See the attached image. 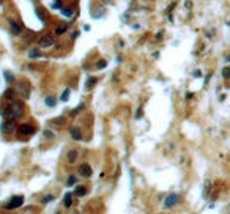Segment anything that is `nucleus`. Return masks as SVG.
I'll list each match as a JSON object with an SVG mask.
<instances>
[{"mask_svg":"<svg viewBox=\"0 0 230 214\" xmlns=\"http://www.w3.org/2000/svg\"><path fill=\"white\" fill-rule=\"evenodd\" d=\"M22 114H24V106L17 101H11L10 104L2 110V115L8 120H17V118L22 117Z\"/></svg>","mask_w":230,"mask_h":214,"instance_id":"1","label":"nucleus"},{"mask_svg":"<svg viewBox=\"0 0 230 214\" xmlns=\"http://www.w3.org/2000/svg\"><path fill=\"white\" fill-rule=\"evenodd\" d=\"M22 203H24V197H22V195H16V197H13L10 202L5 205V209H8V211H10V209H16V208H19Z\"/></svg>","mask_w":230,"mask_h":214,"instance_id":"2","label":"nucleus"},{"mask_svg":"<svg viewBox=\"0 0 230 214\" xmlns=\"http://www.w3.org/2000/svg\"><path fill=\"white\" fill-rule=\"evenodd\" d=\"M0 129H2L3 134H11L16 131V125H14V120H5V121L2 123V126H0Z\"/></svg>","mask_w":230,"mask_h":214,"instance_id":"3","label":"nucleus"},{"mask_svg":"<svg viewBox=\"0 0 230 214\" xmlns=\"http://www.w3.org/2000/svg\"><path fill=\"white\" fill-rule=\"evenodd\" d=\"M38 44H40V47H43V49L52 47L54 46V36L52 35H43L41 38L38 40Z\"/></svg>","mask_w":230,"mask_h":214,"instance_id":"4","label":"nucleus"},{"mask_svg":"<svg viewBox=\"0 0 230 214\" xmlns=\"http://www.w3.org/2000/svg\"><path fill=\"white\" fill-rule=\"evenodd\" d=\"M79 173H80V176H84V178H90V176L93 175V170H91V167L88 164H80Z\"/></svg>","mask_w":230,"mask_h":214,"instance_id":"5","label":"nucleus"},{"mask_svg":"<svg viewBox=\"0 0 230 214\" xmlns=\"http://www.w3.org/2000/svg\"><path fill=\"white\" fill-rule=\"evenodd\" d=\"M17 93L24 98V99H27L29 98V95H30V87H29V83H19L17 85Z\"/></svg>","mask_w":230,"mask_h":214,"instance_id":"6","label":"nucleus"},{"mask_svg":"<svg viewBox=\"0 0 230 214\" xmlns=\"http://www.w3.org/2000/svg\"><path fill=\"white\" fill-rule=\"evenodd\" d=\"M17 131H19L22 135H33L35 134V128L30 126V125H21L17 128Z\"/></svg>","mask_w":230,"mask_h":214,"instance_id":"7","label":"nucleus"},{"mask_svg":"<svg viewBox=\"0 0 230 214\" xmlns=\"http://www.w3.org/2000/svg\"><path fill=\"white\" fill-rule=\"evenodd\" d=\"M178 203V195L177 194H170L167 198H165V208H172V206H175V205Z\"/></svg>","mask_w":230,"mask_h":214,"instance_id":"8","label":"nucleus"},{"mask_svg":"<svg viewBox=\"0 0 230 214\" xmlns=\"http://www.w3.org/2000/svg\"><path fill=\"white\" fill-rule=\"evenodd\" d=\"M10 29H11V33H13V35H21V33H22V27L17 24L16 21H10Z\"/></svg>","mask_w":230,"mask_h":214,"instance_id":"9","label":"nucleus"},{"mask_svg":"<svg viewBox=\"0 0 230 214\" xmlns=\"http://www.w3.org/2000/svg\"><path fill=\"white\" fill-rule=\"evenodd\" d=\"M77 156H79V153H77L76 150H69V151H68V154H66V159H68V162H69V164H74V162H76V159H77Z\"/></svg>","mask_w":230,"mask_h":214,"instance_id":"10","label":"nucleus"},{"mask_svg":"<svg viewBox=\"0 0 230 214\" xmlns=\"http://www.w3.org/2000/svg\"><path fill=\"white\" fill-rule=\"evenodd\" d=\"M87 192H88V191H87L85 186H77L73 195H77V197H84V195H87Z\"/></svg>","mask_w":230,"mask_h":214,"instance_id":"11","label":"nucleus"},{"mask_svg":"<svg viewBox=\"0 0 230 214\" xmlns=\"http://www.w3.org/2000/svg\"><path fill=\"white\" fill-rule=\"evenodd\" d=\"M71 137L74 139V140H80V139H82L80 129H79V128H73V129H71Z\"/></svg>","mask_w":230,"mask_h":214,"instance_id":"12","label":"nucleus"},{"mask_svg":"<svg viewBox=\"0 0 230 214\" xmlns=\"http://www.w3.org/2000/svg\"><path fill=\"white\" fill-rule=\"evenodd\" d=\"M63 205H65V208H69L71 205H73V194H71V192L65 194V200H63Z\"/></svg>","mask_w":230,"mask_h":214,"instance_id":"13","label":"nucleus"},{"mask_svg":"<svg viewBox=\"0 0 230 214\" xmlns=\"http://www.w3.org/2000/svg\"><path fill=\"white\" fill-rule=\"evenodd\" d=\"M55 104H57V99H55L54 96H48V98H46V106H49V107H54Z\"/></svg>","mask_w":230,"mask_h":214,"instance_id":"14","label":"nucleus"},{"mask_svg":"<svg viewBox=\"0 0 230 214\" xmlns=\"http://www.w3.org/2000/svg\"><path fill=\"white\" fill-rule=\"evenodd\" d=\"M66 32V25H60V27H57V29H55V35H63Z\"/></svg>","mask_w":230,"mask_h":214,"instance_id":"15","label":"nucleus"},{"mask_svg":"<svg viewBox=\"0 0 230 214\" xmlns=\"http://www.w3.org/2000/svg\"><path fill=\"white\" fill-rule=\"evenodd\" d=\"M62 13L65 14V16H68V17H71L73 16V8H63Z\"/></svg>","mask_w":230,"mask_h":214,"instance_id":"16","label":"nucleus"},{"mask_svg":"<svg viewBox=\"0 0 230 214\" xmlns=\"http://www.w3.org/2000/svg\"><path fill=\"white\" fill-rule=\"evenodd\" d=\"M13 96H14V90H6L5 91V98L6 99H13Z\"/></svg>","mask_w":230,"mask_h":214,"instance_id":"17","label":"nucleus"},{"mask_svg":"<svg viewBox=\"0 0 230 214\" xmlns=\"http://www.w3.org/2000/svg\"><path fill=\"white\" fill-rule=\"evenodd\" d=\"M76 181H77V180H76V176H74V175H71L69 178H68V183H66V184H68V186H74V184H76Z\"/></svg>","mask_w":230,"mask_h":214,"instance_id":"18","label":"nucleus"},{"mask_svg":"<svg viewBox=\"0 0 230 214\" xmlns=\"http://www.w3.org/2000/svg\"><path fill=\"white\" fill-rule=\"evenodd\" d=\"M222 77L224 79H230V68H224L222 69Z\"/></svg>","mask_w":230,"mask_h":214,"instance_id":"19","label":"nucleus"},{"mask_svg":"<svg viewBox=\"0 0 230 214\" xmlns=\"http://www.w3.org/2000/svg\"><path fill=\"white\" fill-rule=\"evenodd\" d=\"M5 79H6V82H10V83H11V82L14 80V76H13V74H10V72L6 71V72H5Z\"/></svg>","mask_w":230,"mask_h":214,"instance_id":"20","label":"nucleus"},{"mask_svg":"<svg viewBox=\"0 0 230 214\" xmlns=\"http://www.w3.org/2000/svg\"><path fill=\"white\" fill-rule=\"evenodd\" d=\"M95 83H96V79L95 77H90L87 80V88H91V85H95Z\"/></svg>","mask_w":230,"mask_h":214,"instance_id":"21","label":"nucleus"},{"mask_svg":"<svg viewBox=\"0 0 230 214\" xmlns=\"http://www.w3.org/2000/svg\"><path fill=\"white\" fill-rule=\"evenodd\" d=\"M69 98V88H66L65 91H63V95H62V101H68Z\"/></svg>","mask_w":230,"mask_h":214,"instance_id":"22","label":"nucleus"},{"mask_svg":"<svg viewBox=\"0 0 230 214\" xmlns=\"http://www.w3.org/2000/svg\"><path fill=\"white\" fill-rule=\"evenodd\" d=\"M30 58H36V57H40V52L36 51V49H33V51H30Z\"/></svg>","mask_w":230,"mask_h":214,"instance_id":"23","label":"nucleus"},{"mask_svg":"<svg viewBox=\"0 0 230 214\" xmlns=\"http://www.w3.org/2000/svg\"><path fill=\"white\" fill-rule=\"evenodd\" d=\"M104 66H107V61H106V60H101V61H98V65H96V68H98V69L104 68Z\"/></svg>","mask_w":230,"mask_h":214,"instance_id":"24","label":"nucleus"},{"mask_svg":"<svg viewBox=\"0 0 230 214\" xmlns=\"http://www.w3.org/2000/svg\"><path fill=\"white\" fill-rule=\"evenodd\" d=\"M51 200H54V195H46V197L41 200V203H49Z\"/></svg>","mask_w":230,"mask_h":214,"instance_id":"25","label":"nucleus"},{"mask_svg":"<svg viewBox=\"0 0 230 214\" xmlns=\"http://www.w3.org/2000/svg\"><path fill=\"white\" fill-rule=\"evenodd\" d=\"M52 6L54 8H62V2H60V0H55V2L52 3Z\"/></svg>","mask_w":230,"mask_h":214,"instance_id":"26","label":"nucleus"},{"mask_svg":"<svg viewBox=\"0 0 230 214\" xmlns=\"http://www.w3.org/2000/svg\"><path fill=\"white\" fill-rule=\"evenodd\" d=\"M36 16H38V17H40V19L43 21V22L46 21V17H44V14H41V11H40V10H36Z\"/></svg>","mask_w":230,"mask_h":214,"instance_id":"27","label":"nucleus"},{"mask_svg":"<svg viewBox=\"0 0 230 214\" xmlns=\"http://www.w3.org/2000/svg\"><path fill=\"white\" fill-rule=\"evenodd\" d=\"M44 135L48 137V139H52V137H54V134H52L51 131H44Z\"/></svg>","mask_w":230,"mask_h":214,"instance_id":"28","label":"nucleus"},{"mask_svg":"<svg viewBox=\"0 0 230 214\" xmlns=\"http://www.w3.org/2000/svg\"><path fill=\"white\" fill-rule=\"evenodd\" d=\"M142 117V107H139V110H137V114H136V118H140Z\"/></svg>","mask_w":230,"mask_h":214,"instance_id":"29","label":"nucleus"},{"mask_svg":"<svg viewBox=\"0 0 230 214\" xmlns=\"http://www.w3.org/2000/svg\"><path fill=\"white\" fill-rule=\"evenodd\" d=\"M54 123H57V125H63V118H57V120H54Z\"/></svg>","mask_w":230,"mask_h":214,"instance_id":"30","label":"nucleus"},{"mask_svg":"<svg viewBox=\"0 0 230 214\" xmlns=\"http://www.w3.org/2000/svg\"><path fill=\"white\" fill-rule=\"evenodd\" d=\"M192 96H194V93H191V91L186 93V99H192Z\"/></svg>","mask_w":230,"mask_h":214,"instance_id":"31","label":"nucleus"},{"mask_svg":"<svg viewBox=\"0 0 230 214\" xmlns=\"http://www.w3.org/2000/svg\"><path fill=\"white\" fill-rule=\"evenodd\" d=\"M0 2H2V0H0Z\"/></svg>","mask_w":230,"mask_h":214,"instance_id":"32","label":"nucleus"}]
</instances>
